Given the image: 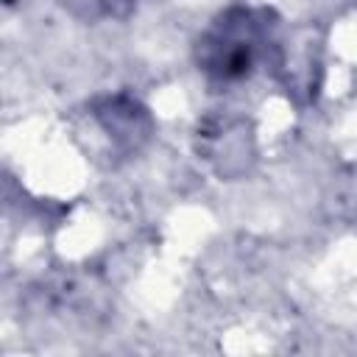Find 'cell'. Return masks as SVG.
I'll return each instance as SVG.
<instances>
[{
	"label": "cell",
	"mask_w": 357,
	"mask_h": 357,
	"mask_svg": "<svg viewBox=\"0 0 357 357\" xmlns=\"http://www.w3.org/2000/svg\"><path fill=\"white\" fill-rule=\"evenodd\" d=\"M276 17L262 6H231L220 11L195 42L198 70L218 84L248 78L268 56Z\"/></svg>",
	"instance_id": "cell-1"
},
{
	"label": "cell",
	"mask_w": 357,
	"mask_h": 357,
	"mask_svg": "<svg viewBox=\"0 0 357 357\" xmlns=\"http://www.w3.org/2000/svg\"><path fill=\"white\" fill-rule=\"evenodd\" d=\"M92 114L109 134V139L123 151H139L153 134V120L148 109L126 92L98 98L92 103Z\"/></svg>",
	"instance_id": "cell-2"
}]
</instances>
